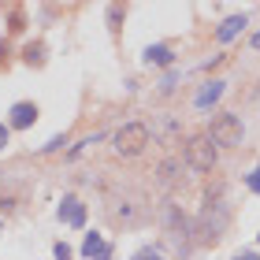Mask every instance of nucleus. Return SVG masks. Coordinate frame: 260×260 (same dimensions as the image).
I'll use <instances>...</instances> for the list:
<instances>
[{
    "instance_id": "obj_14",
    "label": "nucleus",
    "mask_w": 260,
    "mask_h": 260,
    "mask_svg": "<svg viewBox=\"0 0 260 260\" xmlns=\"http://www.w3.org/2000/svg\"><path fill=\"white\" fill-rule=\"evenodd\" d=\"M134 260H164V256H160V253H156V249H141V253H138V256H134Z\"/></svg>"
},
{
    "instance_id": "obj_1",
    "label": "nucleus",
    "mask_w": 260,
    "mask_h": 260,
    "mask_svg": "<svg viewBox=\"0 0 260 260\" xmlns=\"http://www.w3.org/2000/svg\"><path fill=\"white\" fill-rule=\"evenodd\" d=\"M208 138H212V145H223V149H234V145H242V119H238V115H231V112H223V115H212Z\"/></svg>"
},
{
    "instance_id": "obj_15",
    "label": "nucleus",
    "mask_w": 260,
    "mask_h": 260,
    "mask_svg": "<svg viewBox=\"0 0 260 260\" xmlns=\"http://www.w3.org/2000/svg\"><path fill=\"white\" fill-rule=\"evenodd\" d=\"M160 134H164V138H175V119H164V126H160Z\"/></svg>"
},
{
    "instance_id": "obj_10",
    "label": "nucleus",
    "mask_w": 260,
    "mask_h": 260,
    "mask_svg": "<svg viewBox=\"0 0 260 260\" xmlns=\"http://www.w3.org/2000/svg\"><path fill=\"white\" fill-rule=\"evenodd\" d=\"M219 93H223V82H212V86H208V89H205V93H201V97H197V104H201V108H205V104H208V101H216Z\"/></svg>"
},
{
    "instance_id": "obj_7",
    "label": "nucleus",
    "mask_w": 260,
    "mask_h": 260,
    "mask_svg": "<svg viewBox=\"0 0 260 260\" xmlns=\"http://www.w3.org/2000/svg\"><path fill=\"white\" fill-rule=\"evenodd\" d=\"M242 26H245V15H234V19H227V22L219 26V34H216V38H219V41H231L234 34L242 30Z\"/></svg>"
},
{
    "instance_id": "obj_17",
    "label": "nucleus",
    "mask_w": 260,
    "mask_h": 260,
    "mask_svg": "<svg viewBox=\"0 0 260 260\" xmlns=\"http://www.w3.org/2000/svg\"><path fill=\"white\" fill-rule=\"evenodd\" d=\"M4 63H8V45L0 41V67H4Z\"/></svg>"
},
{
    "instance_id": "obj_4",
    "label": "nucleus",
    "mask_w": 260,
    "mask_h": 260,
    "mask_svg": "<svg viewBox=\"0 0 260 260\" xmlns=\"http://www.w3.org/2000/svg\"><path fill=\"white\" fill-rule=\"evenodd\" d=\"M60 219L67 227H82V219H86V205H82L78 197H63L60 201Z\"/></svg>"
},
{
    "instance_id": "obj_13",
    "label": "nucleus",
    "mask_w": 260,
    "mask_h": 260,
    "mask_svg": "<svg viewBox=\"0 0 260 260\" xmlns=\"http://www.w3.org/2000/svg\"><path fill=\"white\" fill-rule=\"evenodd\" d=\"M245 182H249V190H253V193H260V168H256V171H253Z\"/></svg>"
},
{
    "instance_id": "obj_3",
    "label": "nucleus",
    "mask_w": 260,
    "mask_h": 260,
    "mask_svg": "<svg viewBox=\"0 0 260 260\" xmlns=\"http://www.w3.org/2000/svg\"><path fill=\"white\" fill-rule=\"evenodd\" d=\"M145 145H149V126L145 123H126L119 134L112 138V149L119 152V156H138Z\"/></svg>"
},
{
    "instance_id": "obj_9",
    "label": "nucleus",
    "mask_w": 260,
    "mask_h": 260,
    "mask_svg": "<svg viewBox=\"0 0 260 260\" xmlns=\"http://www.w3.org/2000/svg\"><path fill=\"white\" fill-rule=\"evenodd\" d=\"M145 60H149V63H171V49L156 45V49H149V52H145Z\"/></svg>"
},
{
    "instance_id": "obj_11",
    "label": "nucleus",
    "mask_w": 260,
    "mask_h": 260,
    "mask_svg": "<svg viewBox=\"0 0 260 260\" xmlns=\"http://www.w3.org/2000/svg\"><path fill=\"white\" fill-rule=\"evenodd\" d=\"M22 26H26V19H22V8H11V26H8V30H11V34H19Z\"/></svg>"
},
{
    "instance_id": "obj_5",
    "label": "nucleus",
    "mask_w": 260,
    "mask_h": 260,
    "mask_svg": "<svg viewBox=\"0 0 260 260\" xmlns=\"http://www.w3.org/2000/svg\"><path fill=\"white\" fill-rule=\"evenodd\" d=\"M34 119H38V104H30V101H19L15 108H11V126H15V130H26Z\"/></svg>"
},
{
    "instance_id": "obj_12",
    "label": "nucleus",
    "mask_w": 260,
    "mask_h": 260,
    "mask_svg": "<svg viewBox=\"0 0 260 260\" xmlns=\"http://www.w3.org/2000/svg\"><path fill=\"white\" fill-rule=\"evenodd\" d=\"M52 253H56V260H71V249H67L63 242H56V249H52Z\"/></svg>"
},
{
    "instance_id": "obj_6",
    "label": "nucleus",
    "mask_w": 260,
    "mask_h": 260,
    "mask_svg": "<svg viewBox=\"0 0 260 260\" xmlns=\"http://www.w3.org/2000/svg\"><path fill=\"white\" fill-rule=\"evenodd\" d=\"M82 253L89 260H112V245L101 238V234H86V245H82Z\"/></svg>"
},
{
    "instance_id": "obj_16",
    "label": "nucleus",
    "mask_w": 260,
    "mask_h": 260,
    "mask_svg": "<svg viewBox=\"0 0 260 260\" xmlns=\"http://www.w3.org/2000/svg\"><path fill=\"white\" fill-rule=\"evenodd\" d=\"M8 138H11V126H4V123H0V152H4V145H8Z\"/></svg>"
},
{
    "instance_id": "obj_18",
    "label": "nucleus",
    "mask_w": 260,
    "mask_h": 260,
    "mask_svg": "<svg viewBox=\"0 0 260 260\" xmlns=\"http://www.w3.org/2000/svg\"><path fill=\"white\" fill-rule=\"evenodd\" d=\"M234 260H256V256L253 253H242V256H234Z\"/></svg>"
},
{
    "instance_id": "obj_8",
    "label": "nucleus",
    "mask_w": 260,
    "mask_h": 260,
    "mask_svg": "<svg viewBox=\"0 0 260 260\" xmlns=\"http://www.w3.org/2000/svg\"><path fill=\"white\" fill-rule=\"evenodd\" d=\"M22 60L26 63H45V45L38 41V45H26V49H22Z\"/></svg>"
},
{
    "instance_id": "obj_2",
    "label": "nucleus",
    "mask_w": 260,
    "mask_h": 260,
    "mask_svg": "<svg viewBox=\"0 0 260 260\" xmlns=\"http://www.w3.org/2000/svg\"><path fill=\"white\" fill-rule=\"evenodd\" d=\"M182 152H186V164H190L193 171H212V168H216V145H212L208 134L190 138L182 145Z\"/></svg>"
}]
</instances>
